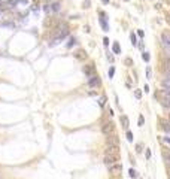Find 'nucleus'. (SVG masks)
<instances>
[{"label":"nucleus","mask_w":170,"mask_h":179,"mask_svg":"<svg viewBox=\"0 0 170 179\" xmlns=\"http://www.w3.org/2000/svg\"><path fill=\"white\" fill-rule=\"evenodd\" d=\"M160 94H161L163 99H170V88H163Z\"/></svg>","instance_id":"13"},{"label":"nucleus","mask_w":170,"mask_h":179,"mask_svg":"<svg viewBox=\"0 0 170 179\" xmlns=\"http://www.w3.org/2000/svg\"><path fill=\"white\" fill-rule=\"evenodd\" d=\"M130 39H131V43H133V45L136 46V45H137V40H136V34H134V33H131V34H130Z\"/></svg>","instance_id":"27"},{"label":"nucleus","mask_w":170,"mask_h":179,"mask_svg":"<svg viewBox=\"0 0 170 179\" xmlns=\"http://www.w3.org/2000/svg\"><path fill=\"white\" fill-rule=\"evenodd\" d=\"M125 2H128V0H125Z\"/></svg>","instance_id":"44"},{"label":"nucleus","mask_w":170,"mask_h":179,"mask_svg":"<svg viewBox=\"0 0 170 179\" xmlns=\"http://www.w3.org/2000/svg\"><path fill=\"white\" fill-rule=\"evenodd\" d=\"M161 106L166 109H170V99H161Z\"/></svg>","instance_id":"16"},{"label":"nucleus","mask_w":170,"mask_h":179,"mask_svg":"<svg viewBox=\"0 0 170 179\" xmlns=\"http://www.w3.org/2000/svg\"><path fill=\"white\" fill-rule=\"evenodd\" d=\"M75 43H76V39H75V37H70V39H69V42H67V48H72Z\"/></svg>","instance_id":"24"},{"label":"nucleus","mask_w":170,"mask_h":179,"mask_svg":"<svg viewBox=\"0 0 170 179\" xmlns=\"http://www.w3.org/2000/svg\"><path fill=\"white\" fill-rule=\"evenodd\" d=\"M18 3H21V5H27V3H28V0H18Z\"/></svg>","instance_id":"37"},{"label":"nucleus","mask_w":170,"mask_h":179,"mask_svg":"<svg viewBox=\"0 0 170 179\" xmlns=\"http://www.w3.org/2000/svg\"><path fill=\"white\" fill-rule=\"evenodd\" d=\"M84 73L88 78L94 76V75H95V67H94V64H87V66H84Z\"/></svg>","instance_id":"5"},{"label":"nucleus","mask_w":170,"mask_h":179,"mask_svg":"<svg viewBox=\"0 0 170 179\" xmlns=\"http://www.w3.org/2000/svg\"><path fill=\"white\" fill-rule=\"evenodd\" d=\"M161 155L164 158V161H166V164H167V167H170V148H164Z\"/></svg>","instance_id":"10"},{"label":"nucleus","mask_w":170,"mask_h":179,"mask_svg":"<svg viewBox=\"0 0 170 179\" xmlns=\"http://www.w3.org/2000/svg\"><path fill=\"white\" fill-rule=\"evenodd\" d=\"M108 169H109V173H111V175H119V172H121V164H119V163H115V164L109 166Z\"/></svg>","instance_id":"7"},{"label":"nucleus","mask_w":170,"mask_h":179,"mask_svg":"<svg viewBox=\"0 0 170 179\" xmlns=\"http://www.w3.org/2000/svg\"><path fill=\"white\" fill-rule=\"evenodd\" d=\"M73 55H75V58H76V60H81V61H84V60L88 58V54H87L84 49H78Z\"/></svg>","instance_id":"8"},{"label":"nucleus","mask_w":170,"mask_h":179,"mask_svg":"<svg viewBox=\"0 0 170 179\" xmlns=\"http://www.w3.org/2000/svg\"><path fill=\"white\" fill-rule=\"evenodd\" d=\"M119 149L116 145H108L106 149H104V154H111V155H118Z\"/></svg>","instance_id":"6"},{"label":"nucleus","mask_w":170,"mask_h":179,"mask_svg":"<svg viewBox=\"0 0 170 179\" xmlns=\"http://www.w3.org/2000/svg\"><path fill=\"white\" fill-rule=\"evenodd\" d=\"M128 175H130V178H133V179L139 178V173H137L134 169H130V170H128Z\"/></svg>","instance_id":"19"},{"label":"nucleus","mask_w":170,"mask_h":179,"mask_svg":"<svg viewBox=\"0 0 170 179\" xmlns=\"http://www.w3.org/2000/svg\"><path fill=\"white\" fill-rule=\"evenodd\" d=\"M84 8H85V9L90 8V0H85V2H84Z\"/></svg>","instance_id":"34"},{"label":"nucleus","mask_w":170,"mask_h":179,"mask_svg":"<svg viewBox=\"0 0 170 179\" xmlns=\"http://www.w3.org/2000/svg\"><path fill=\"white\" fill-rule=\"evenodd\" d=\"M146 79H152V70H151L149 66L146 67Z\"/></svg>","instance_id":"23"},{"label":"nucleus","mask_w":170,"mask_h":179,"mask_svg":"<svg viewBox=\"0 0 170 179\" xmlns=\"http://www.w3.org/2000/svg\"><path fill=\"white\" fill-rule=\"evenodd\" d=\"M125 137H127L128 142H133V133H131L130 130H127V134H125Z\"/></svg>","instance_id":"26"},{"label":"nucleus","mask_w":170,"mask_h":179,"mask_svg":"<svg viewBox=\"0 0 170 179\" xmlns=\"http://www.w3.org/2000/svg\"><path fill=\"white\" fill-rule=\"evenodd\" d=\"M143 124H145V117H143V115H140V117L137 118V125H139V127H142Z\"/></svg>","instance_id":"22"},{"label":"nucleus","mask_w":170,"mask_h":179,"mask_svg":"<svg viewBox=\"0 0 170 179\" xmlns=\"http://www.w3.org/2000/svg\"><path fill=\"white\" fill-rule=\"evenodd\" d=\"M142 57H143V60L146 61V63L151 60V55H149V52H143V55H142Z\"/></svg>","instance_id":"28"},{"label":"nucleus","mask_w":170,"mask_h":179,"mask_svg":"<svg viewBox=\"0 0 170 179\" xmlns=\"http://www.w3.org/2000/svg\"><path fill=\"white\" fill-rule=\"evenodd\" d=\"M134 97H136L137 100H140L142 99V91L140 90H134Z\"/></svg>","instance_id":"25"},{"label":"nucleus","mask_w":170,"mask_h":179,"mask_svg":"<svg viewBox=\"0 0 170 179\" xmlns=\"http://www.w3.org/2000/svg\"><path fill=\"white\" fill-rule=\"evenodd\" d=\"M102 17L103 18H100V24H102L103 30H104V31H109V26H108V23H106V14L102 12Z\"/></svg>","instance_id":"12"},{"label":"nucleus","mask_w":170,"mask_h":179,"mask_svg":"<svg viewBox=\"0 0 170 179\" xmlns=\"http://www.w3.org/2000/svg\"><path fill=\"white\" fill-rule=\"evenodd\" d=\"M0 18H2V14H0Z\"/></svg>","instance_id":"42"},{"label":"nucleus","mask_w":170,"mask_h":179,"mask_svg":"<svg viewBox=\"0 0 170 179\" xmlns=\"http://www.w3.org/2000/svg\"><path fill=\"white\" fill-rule=\"evenodd\" d=\"M17 5H18V0H6V5H5V6L14 8V6H17Z\"/></svg>","instance_id":"18"},{"label":"nucleus","mask_w":170,"mask_h":179,"mask_svg":"<svg viewBox=\"0 0 170 179\" xmlns=\"http://www.w3.org/2000/svg\"><path fill=\"white\" fill-rule=\"evenodd\" d=\"M104 104H106V96H102V97L99 99V106H100V108H104Z\"/></svg>","instance_id":"20"},{"label":"nucleus","mask_w":170,"mask_h":179,"mask_svg":"<svg viewBox=\"0 0 170 179\" xmlns=\"http://www.w3.org/2000/svg\"><path fill=\"white\" fill-rule=\"evenodd\" d=\"M46 2H51V0H46Z\"/></svg>","instance_id":"41"},{"label":"nucleus","mask_w":170,"mask_h":179,"mask_svg":"<svg viewBox=\"0 0 170 179\" xmlns=\"http://www.w3.org/2000/svg\"><path fill=\"white\" fill-rule=\"evenodd\" d=\"M113 130H115V124H113L112 121H108V122H104V124L102 125V133L103 134H106V136L112 134Z\"/></svg>","instance_id":"1"},{"label":"nucleus","mask_w":170,"mask_h":179,"mask_svg":"<svg viewBox=\"0 0 170 179\" xmlns=\"http://www.w3.org/2000/svg\"><path fill=\"white\" fill-rule=\"evenodd\" d=\"M164 140H166V142H169V143H170V136H167L166 139H164Z\"/></svg>","instance_id":"38"},{"label":"nucleus","mask_w":170,"mask_h":179,"mask_svg":"<svg viewBox=\"0 0 170 179\" xmlns=\"http://www.w3.org/2000/svg\"><path fill=\"white\" fill-rule=\"evenodd\" d=\"M169 121H170V113H169Z\"/></svg>","instance_id":"40"},{"label":"nucleus","mask_w":170,"mask_h":179,"mask_svg":"<svg viewBox=\"0 0 170 179\" xmlns=\"http://www.w3.org/2000/svg\"><path fill=\"white\" fill-rule=\"evenodd\" d=\"M119 121H121V125L127 130V128H128V124H130V121H128V117H127V115H121V117H119Z\"/></svg>","instance_id":"11"},{"label":"nucleus","mask_w":170,"mask_h":179,"mask_svg":"<svg viewBox=\"0 0 170 179\" xmlns=\"http://www.w3.org/2000/svg\"><path fill=\"white\" fill-rule=\"evenodd\" d=\"M49 6H51V10H52V12H58V10H60V8H61L60 2H54L52 5H49Z\"/></svg>","instance_id":"14"},{"label":"nucleus","mask_w":170,"mask_h":179,"mask_svg":"<svg viewBox=\"0 0 170 179\" xmlns=\"http://www.w3.org/2000/svg\"><path fill=\"white\" fill-rule=\"evenodd\" d=\"M142 148H143V146L140 145V143H137V145H136V152H137V154H140V152H142V151H143Z\"/></svg>","instance_id":"29"},{"label":"nucleus","mask_w":170,"mask_h":179,"mask_svg":"<svg viewBox=\"0 0 170 179\" xmlns=\"http://www.w3.org/2000/svg\"><path fill=\"white\" fill-rule=\"evenodd\" d=\"M113 75H115V67L112 66V67L109 69V78H113Z\"/></svg>","instance_id":"30"},{"label":"nucleus","mask_w":170,"mask_h":179,"mask_svg":"<svg viewBox=\"0 0 170 179\" xmlns=\"http://www.w3.org/2000/svg\"><path fill=\"white\" fill-rule=\"evenodd\" d=\"M145 155H146V158L149 160V158H151V149H146V152H145Z\"/></svg>","instance_id":"33"},{"label":"nucleus","mask_w":170,"mask_h":179,"mask_svg":"<svg viewBox=\"0 0 170 179\" xmlns=\"http://www.w3.org/2000/svg\"><path fill=\"white\" fill-rule=\"evenodd\" d=\"M161 45L164 48V51H170V39H169V34L167 33L161 34Z\"/></svg>","instance_id":"4"},{"label":"nucleus","mask_w":170,"mask_h":179,"mask_svg":"<svg viewBox=\"0 0 170 179\" xmlns=\"http://www.w3.org/2000/svg\"><path fill=\"white\" fill-rule=\"evenodd\" d=\"M143 31H142V30H137V36H139V37H143Z\"/></svg>","instance_id":"36"},{"label":"nucleus","mask_w":170,"mask_h":179,"mask_svg":"<svg viewBox=\"0 0 170 179\" xmlns=\"http://www.w3.org/2000/svg\"><path fill=\"white\" fill-rule=\"evenodd\" d=\"M103 3H104V5H108V3H109V2H111V0H102Z\"/></svg>","instance_id":"39"},{"label":"nucleus","mask_w":170,"mask_h":179,"mask_svg":"<svg viewBox=\"0 0 170 179\" xmlns=\"http://www.w3.org/2000/svg\"><path fill=\"white\" fill-rule=\"evenodd\" d=\"M106 143H108V145H116V146H118L119 145L118 136H115V134H109L108 139H106Z\"/></svg>","instance_id":"9"},{"label":"nucleus","mask_w":170,"mask_h":179,"mask_svg":"<svg viewBox=\"0 0 170 179\" xmlns=\"http://www.w3.org/2000/svg\"><path fill=\"white\" fill-rule=\"evenodd\" d=\"M103 43H104V46H108V45H109V39L104 37V39H103Z\"/></svg>","instance_id":"35"},{"label":"nucleus","mask_w":170,"mask_h":179,"mask_svg":"<svg viewBox=\"0 0 170 179\" xmlns=\"http://www.w3.org/2000/svg\"><path fill=\"white\" fill-rule=\"evenodd\" d=\"M161 127L167 131V133H170V121L169 119H166V121H161Z\"/></svg>","instance_id":"15"},{"label":"nucleus","mask_w":170,"mask_h":179,"mask_svg":"<svg viewBox=\"0 0 170 179\" xmlns=\"http://www.w3.org/2000/svg\"><path fill=\"white\" fill-rule=\"evenodd\" d=\"M161 84H163V87H164V88H170V78H164Z\"/></svg>","instance_id":"21"},{"label":"nucleus","mask_w":170,"mask_h":179,"mask_svg":"<svg viewBox=\"0 0 170 179\" xmlns=\"http://www.w3.org/2000/svg\"><path fill=\"white\" fill-rule=\"evenodd\" d=\"M169 39H170V34H169Z\"/></svg>","instance_id":"43"},{"label":"nucleus","mask_w":170,"mask_h":179,"mask_svg":"<svg viewBox=\"0 0 170 179\" xmlns=\"http://www.w3.org/2000/svg\"><path fill=\"white\" fill-rule=\"evenodd\" d=\"M112 49H113V52H115V54H121V46H119L118 42H115L113 45H112Z\"/></svg>","instance_id":"17"},{"label":"nucleus","mask_w":170,"mask_h":179,"mask_svg":"<svg viewBox=\"0 0 170 179\" xmlns=\"http://www.w3.org/2000/svg\"><path fill=\"white\" fill-rule=\"evenodd\" d=\"M125 64H127V66H131V64H133V60H131V58H125Z\"/></svg>","instance_id":"32"},{"label":"nucleus","mask_w":170,"mask_h":179,"mask_svg":"<svg viewBox=\"0 0 170 179\" xmlns=\"http://www.w3.org/2000/svg\"><path fill=\"white\" fill-rule=\"evenodd\" d=\"M88 87H91V88H94V90L100 88V87H102V81H100V78L97 76V75L88 78Z\"/></svg>","instance_id":"2"},{"label":"nucleus","mask_w":170,"mask_h":179,"mask_svg":"<svg viewBox=\"0 0 170 179\" xmlns=\"http://www.w3.org/2000/svg\"><path fill=\"white\" fill-rule=\"evenodd\" d=\"M2 26H3V27H9V28H14V24H12V23H3Z\"/></svg>","instance_id":"31"},{"label":"nucleus","mask_w":170,"mask_h":179,"mask_svg":"<svg viewBox=\"0 0 170 179\" xmlns=\"http://www.w3.org/2000/svg\"><path fill=\"white\" fill-rule=\"evenodd\" d=\"M118 155H111V154H104V157H103V163L109 167L112 164H115V163H118Z\"/></svg>","instance_id":"3"}]
</instances>
